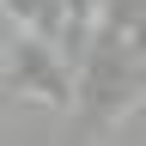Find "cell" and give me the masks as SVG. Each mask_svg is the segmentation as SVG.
<instances>
[{"label": "cell", "instance_id": "6da1fadb", "mask_svg": "<svg viewBox=\"0 0 146 146\" xmlns=\"http://www.w3.org/2000/svg\"><path fill=\"white\" fill-rule=\"evenodd\" d=\"M12 98H36L49 110H73L79 104V67L61 55V43L31 25L6 18V67H0Z\"/></svg>", "mask_w": 146, "mask_h": 146}, {"label": "cell", "instance_id": "7a4b0ae2", "mask_svg": "<svg viewBox=\"0 0 146 146\" xmlns=\"http://www.w3.org/2000/svg\"><path fill=\"white\" fill-rule=\"evenodd\" d=\"M104 18H110V25H122L128 36H134V25L146 18V0H104Z\"/></svg>", "mask_w": 146, "mask_h": 146}, {"label": "cell", "instance_id": "3957f363", "mask_svg": "<svg viewBox=\"0 0 146 146\" xmlns=\"http://www.w3.org/2000/svg\"><path fill=\"white\" fill-rule=\"evenodd\" d=\"M134 49L146 55V18H140V25H134Z\"/></svg>", "mask_w": 146, "mask_h": 146}]
</instances>
